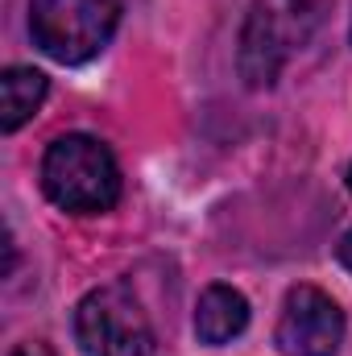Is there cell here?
<instances>
[{
	"label": "cell",
	"instance_id": "obj_3",
	"mask_svg": "<svg viewBox=\"0 0 352 356\" xmlns=\"http://www.w3.org/2000/svg\"><path fill=\"white\" fill-rule=\"evenodd\" d=\"M120 25V0H29V33L33 46L63 63L95 58Z\"/></svg>",
	"mask_w": 352,
	"mask_h": 356
},
{
	"label": "cell",
	"instance_id": "obj_6",
	"mask_svg": "<svg viewBox=\"0 0 352 356\" xmlns=\"http://www.w3.org/2000/svg\"><path fill=\"white\" fill-rule=\"evenodd\" d=\"M245 327H249V298H245L241 290L216 282V286H207V290L199 294V307H195V336H199L203 344L220 348V344L237 340Z\"/></svg>",
	"mask_w": 352,
	"mask_h": 356
},
{
	"label": "cell",
	"instance_id": "obj_10",
	"mask_svg": "<svg viewBox=\"0 0 352 356\" xmlns=\"http://www.w3.org/2000/svg\"><path fill=\"white\" fill-rule=\"evenodd\" d=\"M349 191H352V166H349Z\"/></svg>",
	"mask_w": 352,
	"mask_h": 356
},
{
	"label": "cell",
	"instance_id": "obj_9",
	"mask_svg": "<svg viewBox=\"0 0 352 356\" xmlns=\"http://www.w3.org/2000/svg\"><path fill=\"white\" fill-rule=\"evenodd\" d=\"M13 356H58V353H50L46 344H33V340H29V344H21V348H13Z\"/></svg>",
	"mask_w": 352,
	"mask_h": 356
},
{
	"label": "cell",
	"instance_id": "obj_8",
	"mask_svg": "<svg viewBox=\"0 0 352 356\" xmlns=\"http://www.w3.org/2000/svg\"><path fill=\"white\" fill-rule=\"evenodd\" d=\"M336 257H340V266L352 273V228L344 232V236H340V245H336Z\"/></svg>",
	"mask_w": 352,
	"mask_h": 356
},
{
	"label": "cell",
	"instance_id": "obj_2",
	"mask_svg": "<svg viewBox=\"0 0 352 356\" xmlns=\"http://www.w3.org/2000/svg\"><path fill=\"white\" fill-rule=\"evenodd\" d=\"M42 191L71 216H104L120 203L116 154L88 133L54 137L42 158Z\"/></svg>",
	"mask_w": 352,
	"mask_h": 356
},
{
	"label": "cell",
	"instance_id": "obj_4",
	"mask_svg": "<svg viewBox=\"0 0 352 356\" xmlns=\"http://www.w3.org/2000/svg\"><path fill=\"white\" fill-rule=\"evenodd\" d=\"M75 340L88 356H154L158 336L125 282L99 286L75 307Z\"/></svg>",
	"mask_w": 352,
	"mask_h": 356
},
{
	"label": "cell",
	"instance_id": "obj_7",
	"mask_svg": "<svg viewBox=\"0 0 352 356\" xmlns=\"http://www.w3.org/2000/svg\"><path fill=\"white\" fill-rule=\"evenodd\" d=\"M46 75L33 67H8L0 75V129L17 133L21 124H29L38 116V108L46 104Z\"/></svg>",
	"mask_w": 352,
	"mask_h": 356
},
{
	"label": "cell",
	"instance_id": "obj_1",
	"mask_svg": "<svg viewBox=\"0 0 352 356\" xmlns=\"http://www.w3.org/2000/svg\"><path fill=\"white\" fill-rule=\"evenodd\" d=\"M323 21L319 0H253L237 42V71L245 88H273L286 63L315 38Z\"/></svg>",
	"mask_w": 352,
	"mask_h": 356
},
{
	"label": "cell",
	"instance_id": "obj_5",
	"mask_svg": "<svg viewBox=\"0 0 352 356\" xmlns=\"http://www.w3.org/2000/svg\"><path fill=\"white\" fill-rule=\"evenodd\" d=\"M273 340L286 356H336L344 344V311L319 286H294L282 302Z\"/></svg>",
	"mask_w": 352,
	"mask_h": 356
}]
</instances>
